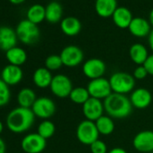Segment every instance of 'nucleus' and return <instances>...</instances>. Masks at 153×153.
<instances>
[{
  "instance_id": "f257e3e1",
  "label": "nucleus",
  "mask_w": 153,
  "mask_h": 153,
  "mask_svg": "<svg viewBox=\"0 0 153 153\" xmlns=\"http://www.w3.org/2000/svg\"><path fill=\"white\" fill-rule=\"evenodd\" d=\"M105 112L113 119H124L130 116L133 107L126 95L112 93L104 101Z\"/></svg>"
},
{
  "instance_id": "f03ea898",
  "label": "nucleus",
  "mask_w": 153,
  "mask_h": 153,
  "mask_svg": "<svg viewBox=\"0 0 153 153\" xmlns=\"http://www.w3.org/2000/svg\"><path fill=\"white\" fill-rule=\"evenodd\" d=\"M35 115L31 108L18 106L13 109L7 117V128L15 133H23L33 124Z\"/></svg>"
},
{
  "instance_id": "7ed1b4c3",
  "label": "nucleus",
  "mask_w": 153,
  "mask_h": 153,
  "mask_svg": "<svg viewBox=\"0 0 153 153\" xmlns=\"http://www.w3.org/2000/svg\"><path fill=\"white\" fill-rule=\"evenodd\" d=\"M110 86L113 93L127 95L135 89L136 80L133 76L128 72L117 71L111 75L109 78Z\"/></svg>"
},
{
  "instance_id": "20e7f679",
  "label": "nucleus",
  "mask_w": 153,
  "mask_h": 153,
  "mask_svg": "<svg viewBox=\"0 0 153 153\" xmlns=\"http://www.w3.org/2000/svg\"><path fill=\"white\" fill-rule=\"evenodd\" d=\"M16 33L18 40L26 45L35 44L41 37V31L38 25H35L27 19L22 20L17 25Z\"/></svg>"
},
{
  "instance_id": "39448f33",
  "label": "nucleus",
  "mask_w": 153,
  "mask_h": 153,
  "mask_svg": "<svg viewBox=\"0 0 153 153\" xmlns=\"http://www.w3.org/2000/svg\"><path fill=\"white\" fill-rule=\"evenodd\" d=\"M99 132L95 122L89 120L81 121L76 129V137L78 140L86 146H90L94 141L99 139Z\"/></svg>"
},
{
  "instance_id": "423d86ee",
  "label": "nucleus",
  "mask_w": 153,
  "mask_h": 153,
  "mask_svg": "<svg viewBox=\"0 0 153 153\" xmlns=\"http://www.w3.org/2000/svg\"><path fill=\"white\" fill-rule=\"evenodd\" d=\"M73 88L72 81L68 76L63 74L53 76L50 89L55 97L59 98H67L69 97Z\"/></svg>"
},
{
  "instance_id": "0eeeda50",
  "label": "nucleus",
  "mask_w": 153,
  "mask_h": 153,
  "mask_svg": "<svg viewBox=\"0 0 153 153\" xmlns=\"http://www.w3.org/2000/svg\"><path fill=\"white\" fill-rule=\"evenodd\" d=\"M59 56L63 66L67 68L79 67L84 61V52L76 45H68L64 47Z\"/></svg>"
},
{
  "instance_id": "6e6552de",
  "label": "nucleus",
  "mask_w": 153,
  "mask_h": 153,
  "mask_svg": "<svg viewBox=\"0 0 153 153\" xmlns=\"http://www.w3.org/2000/svg\"><path fill=\"white\" fill-rule=\"evenodd\" d=\"M35 117L42 120H49L56 113V104L54 101L47 97H42L36 99L33 105L32 106Z\"/></svg>"
},
{
  "instance_id": "1a4fd4ad",
  "label": "nucleus",
  "mask_w": 153,
  "mask_h": 153,
  "mask_svg": "<svg viewBox=\"0 0 153 153\" xmlns=\"http://www.w3.org/2000/svg\"><path fill=\"white\" fill-rule=\"evenodd\" d=\"M87 88L90 97H94L102 101H104L113 93L109 79L104 78V76L90 80L87 86Z\"/></svg>"
},
{
  "instance_id": "9d476101",
  "label": "nucleus",
  "mask_w": 153,
  "mask_h": 153,
  "mask_svg": "<svg viewBox=\"0 0 153 153\" xmlns=\"http://www.w3.org/2000/svg\"><path fill=\"white\" fill-rule=\"evenodd\" d=\"M82 72L90 80L103 78L106 72V65L101 59L90 58L83 63Z\"/></svg>"
},
{
  "instance_id": "9b49d317",
  "label": "nucleus",
  "mask_w": 153,
  "mask_h": 153,
  "mask_svg": "<svg viewBox=\"0 0 153 153\" xmlns=\"http://www.w3.org/2000/svg\"><path fill=\"white\" fill-rule=\"evenodd\" d=\"M47 146V140L42 138L37 132L25 135L22 141L21 147L25 153H42Z\"/></svg>"
},
{
  "instance_id": "f8f14e48",
  "label": "nucleus",
  "mask_w": 153,
  "mask_h": 153,
  "mask_svg": "<svg viewBox=\"0 0 153 153\" xmlns=\"http://www.w3.org/2000/svg\"><path fill=\"white\" fill-rule=\"evenodd\" d=\"M82 113L86 120L96 122L102 115H104L105 113L104 102L102 100L90 97L82 105Z\"/></svg>"
},
{
  "instance_id": "ddd939ff",
  "label": "nucleus",
  "mask_w": 153,
  "mask_h": 153,
  "mask_svg": "<svg viewBox=\"0 0 153 153\" xmlns=\"http://www.w3.org/2000/svg\"><path fill=\"white\" fill-rule=\"evenodd\" d=\"M133 148L140 153L153 151V131L144 130L139 131L132 139Z\"/></svg>"
},
{
  "instance_id": "4468645a",
  "label": "nucleus",
  "mask_w": 153,
  "mask_h": 153,
  "mask_svg": "<svg viewBox=\"0 0 153 153\" xmlns=\"http://www.w3.org/2000/svg\"><path fill=\"white\" fill-rule=\"evenodd\" d=\"M130 101L133 108L143 110L148 108L152 103V95L149 90L144 88H135L130 94Z\"/></svg>"
},
{
  "instance_id": "2eb2a0df",
  "label": "nucleus",
  "mask_w": 153,
  "mask_h": 153,
  "mask_svg": "<svg viewBox=\"0 0 153 153\" xmlns=\"http://www.w3.org/2000/svg\"><path fill=\"white\" fill-rule=\"evenodd\" d=\"M128 30L131 35L137 38H144L149 36L152 29L149 20L143 17H133Z\"/></svg>"
},
{
  "instance_id": "dca6fc26",
  "label": "nucleus",
  "mask_w": 153,
  "mask_h": 153,
  "mask_svg": "<svg viewBox=\"0 0 153 153\" xmlns=\"http://www.w3.org/2000/svg\"><path fill=\"white\" fill-rule=\"evenodd\" d=\"M23 76V70L20 67L9 64L2 69L1 79L8 86H15L22 81Z\"/></svg>"
},
{
  "instance_id": "f3484780",
  "label": "nucleus",
  "mask_w": 153,
  "mask_h": 153,
  "mask_svg": "<svg viewBox=\"0 0 153 153\" xmlns=\"http://www.w3.org/2000/svg\"><path fill=\"white\" fill-rule=\"evenodd\" d=\"M17 41L16 30L9 26H0V50L7 51L16 46Z\"/></svg>"
},
{
  "instance_id": "a211bd4d",
  "label": "nucleus",
  "mask_w": 153,
  "mask_h": 153,
  "mask_svg": "<svg viewBox=\"0 0 153 153\" xmlns=\"http://www.w3.org/2000/svg\"><path fill=\"white\" fill-rule=\"evenodd\" d=\"M133 19L130 9L124 7H118L112 16L114 24L120 29H128Z\"/></svg>"
},
{
  "instance_id": "6ab92c4d",
  "label": "nucleus",
  "mask_w": 153,
  "mask_h": 153,
  "mask_svg": "<svg viewBox=\"0 0 153 153\" xmlns=\"http://www.w3.org/2000/svg\"><path fill=\"white\" fill-rule=\"evenodd\" d=\"M60 29L65 35L73 37L81 32L82 25L79 18L75 16H67L61 20Z\"/></svg>"
},
{
  "instance_id": "aec40b11",
  "label": "nucleus",
  "mask_w": 153,
  "mask_h": 153,
  "mask_svg": "<svg viewBox=\"0 0 153 153\" xmlns=\"http://www.w3.org/2000/svg\"><path fill=\"white\" fill-rule=\"evenodd\" d=\"M117 7V0H96L95 1V10L97 14L104 18L112 17Z\"/></svg>"
},
{
  "instance_id": "412c9836",
  "label": "nucleus",
  "mask_w": 153,
  "mask_h": 153,
  "mask_svg": "<svg viewBox=\"0 0 153 153\" xmlns=\"http://www.w3.org/2000/svg\"><path fill=\"white\" fill-rule=\"evenodd\" d=\"M52 79L53 76L51 74V71L47 69L45 67L38 68L33 75V81L34 85L39 88H50Z\"/></svg>"
},
{
  "instance_id": "4be33fe9",
  "label": "nucleus",
  "mask_w": 153,
  "mask_h": 153,
  "mask_svg": "<svg viewBox=\"0 0 153 153\" xmlns=\"http://www.w3.org/2000/svg\"><path fill=\"white\" fill-rule=\"evenodd\" d=\"M149 51L145 45L142 43H134L130 47L129 56L131 61L137 66H141L145 63L149 57Z\"/></svg>"
},
{
  "instance_id": "5701e85b",
  "label": "nucleus",
  "mask_w": 153,
  "mask_h": 153,
  "mask_svg": "<svg viewBox=\"0 0 153 153\" xmlns=\"http://www.w3.org/2000/svg\"><path fill=\"white\" fill-rule=\"evenodd\" d=\"M63 16V8L62 6L58 1L50 2L45 7V20L50 24H57L61 22Z\"/></svg>"
},
{
  "instance_id": "b1692460",
  "label": "nucleus",
  "mask_w": 153,
  "mask_h": 153,
  "mask_svg": "<svg viewBox=\"0 0 153 153\" xmlns=\"http://www.w3.org/2000/svg\"><path fill=\"white\" fill-rule=\"evenodd\" d=\"M6 58L9 64L20 67L25 63L27 59V53L23 48L16 46L6 51Z\"/></svg>"
},
{
  "instance_id": "393cba45",
  "label": "nucleus",
  "mask_w": 153,
  "mask_h": 153,
  "mask_svg": "<svg viewBox=\"0 0 153 153\" xmlns=\"http://www.w3.org/2000/svg\"><path fill=\"white\" fill-rule=\"evenodd\" d=\"M95 123L100 135L108 136L112 134L115 129V123L114 119L108 116L107 114L102 115L99 119H97L95 122Z\"/></svg>"
},
{
  "instance_id": "a878e982",
  "label": "nucleus",
  "mask_w": 153,
  "mask_h": 153,
  "mask_svg": "<svg viewBox=\"0 0 153 153\" xmlns=\"http://www.w3.org/2000/svg\"><path fill=\"white\" fill-rule=\"evenodd\" d=\"M36 99L37 97L35 92L29 88L21 89L17 95V102L19 106L25 108H32Z\"/></svg>"
},
{
  "instance_id": "bb28decb",
  "label": "nucleus",
  "mask_w": 153,
  "mask_h": 153,
  "mask_svg": "<svg viewBox=\"0 0 153 153\" xmlns=\"http://www.w3.org/2000/svg\"><path fill=\"white\" fill-rule=\"evenodd\" d=\"M27 20L39 25L45 20V7L41 4H34L30 7L26 12Z\"/></svg>"
},
{
  "instance_id": "cd10ccee",
  "label": "nucleus",
  "mask_w": 153,
  "mask_h": 153,
  "mask_svg": "<svg viewBox=\"0 0 153 153\" xmlns=\"http://www.w3.org/2000/svg\"><path fill=\"white\" fill-rule=\"evenodd\" d=\"M68 98L73 104L83 105L89 98L90 95L87 88L84 87H76L72 89Z\"/></svg>"
},
{
  "instance_id": "c85d7f7f",
  "label": "nucleus",
  "mask_w": 153,
  "mask_h": 153,
  "mask_svg": "<svg viewBox=\"0 0 153 153\" xmlns=\"http://www.w3.org/2000/svg\"><path fill=\"white\" fill-rule=\"evenodd\" d=\"M56 131L55 124L50 120H43L38 126L37 133L40 134L45 140L51 138Z\"/></svg>"
},
{
  "instance_id": "c756f323",
  "label": "nucleus",
  "mask_w": 153,
  "mask_h": 153,
  "mask_svg": "<svg viewBox=\"0 0 153 153\" xmlns=\"http://www.w3.org/2000/svg\"><path fill=\"white\" fill-rule=\"evenodd\" d=\"M44 65H45V68L49 69L50 71H56L62 68L63 63L59 55L51 54L45 59Z\"/></svg>"
},
{
  "instance_id": "7c9ffc66",
  "label": "nucleus",
  "mask_w": 153,
  "mask_h": 153,
  "mask_svg": "<svg viewBox=\"0 0 153 153\" xmlns=\"http://www.w3.org/2000/svg\"><path fill=\"white\" fill-rule=\"evenodd\" d=\"M11 92L9 86L0 79V106L7 105L9 103Z\"/></svg>"
},
{
  "instance_id": "2f4dec72",
  "label": "nucleus",
  "mask_w": 153,
  "mask_h": 153,
  "mask_svg": "<svg viewBox=\"0 0 153 153\" xmlns=\"http://www.w3.org/2000/svg\"><path fill=\"white\" fill-rule=\"evenodd\" d=\"M90 151L91 153H108V148L106 143L102 140H97L94 141L90 146Z\"/></svg>"
},
{
  "instance_id": "473e14b6",
  "label": "nucleus",
  "mask_w": 153,
  "mask_h": 153,
  "mask_svg": "<svg viewBox=\"0 0 153 153\" xmlns=\"http://www.w3.org/2000/svg\"><path fill=\"white\" fill-rule=\"evenodd\" d=\"M148 75L149 74H148V72H147V70H146V68H144L143 65L137 66L134 68L133 73H132V76H133V78L135 79V80H142L145 78H147Z\"/></svg>"
},
{
  "instance_id": "72a5a7b5",
  "label": "nucleus",
  "mask_w": 153,
  "mask_h": 153,
  "mask_svg": "<svg viewBox=\"0 0 153 153\" xmlns=\"http://www.w3.org/2000/svg\"><path fill=\"white\" fill-rule=\"evenodd\" d=\"M144 68H146L147 72L149 75L153 76V53L149 55L147 60L145 61V63L143 64Z\"/></svg>"
},
{
  "instance_id": "f704fd0d",
  "label": "nucleus",
  "mask_w": 153,
  "mask_h": 153,
  "mask_svg": "<svg viewBox=\"0 0 153 153\" xmlns=\"http://www.w3.org/2000/svg\"><path fill=\"white\" fill-rule=\"evenodd\" d=\"M108 153H128V152L121 147H115V148L111 149L108 151Z\"/></svg>"
},
{
  "instance_id": "c9c22d12",
  "label": "nucleus",
  "mask_w": 153,
  "mask_h": 153,
  "mask_svg": "<svg viewBox=\"0 0 153 153\" xmlns=\"http://www.w3.org/2000/svg\"><path fill=\"white\" fill-rule=\"evenodd\" d=\"M148 43H149V49L152 51L153 52V29L151 30L150 33L149 34L148 36Z\"/></svg>"
},
{
  "instance_id": "e433bc0d",
  "label": "nucleus",
  "mask_w": 153,
  "mask_h": 153,
  "mask_svg": "<svg viewBox=\"0 0 153 153\" xmlns=\"http://www.w3.org/2000/svg\"><path fill=\"white\" fill-rule=\"evenodd\" d=\"M6 150H7L6 143L2 138H0V153H6Z\"/></svg>"
},
{
  "instance_id": "4c0bfd02",
  "label": "nucleus",
  "mask_w": 153,
  "mask_h": 153,
  "mask_svg": "<svg viewBox=\"0 0 153 153\" xmlns=\"http://www.w3.org/2000/svg\"><path fill=\"white\" fill-rule=\"evenodd\" d=\"M25 0H9V2L13 5H20V4H23Z\"/></svg>"
},
{
  "instance_id": "58836bf2",
  "label": "nucleus",
  "mask_w": 153,
  "mask_h": 153,
  "mask_svg": "<svg viewBox=\"0 0 153 153\" xmlns=\"http://www.w3.org/2000/svg\"><path fill=\"white\" fill-rule=\"evenodd\" d=\"M149 22L151 25V26L153 27V8L150 10L149 15Z\"/></svg>"
},
{
  "instance_id": "ea45409f",
  "label": "nucleus",
  "mask_w": 153,
  "mask_h": 153,
  "mask_svg": "<svg viewBox=\"0 0 153 153\" xmlns=\"http://www.w3.org/2000/svg\"><path fill=\"white\" fill-rule=\"evenodd\" d=\"M3 130H4V124H3V123L1 121H0V134L2 133Z\"/></svg>"
},
{
  "instance_id": "a19ab883",
  "label": "nucleus",
  "mask_w": 153,
  "mask_h": 153,
  "mask_svg": "<svg viewBox=\"0 0 153 153\" xmlns=\"http://www.w3.org/2000/svg\"><path fill=\"white\" fill-rule=\"evenodd\" d=\"M55 1H59V0H55Z\"/></svg>"
}]
</instances>
